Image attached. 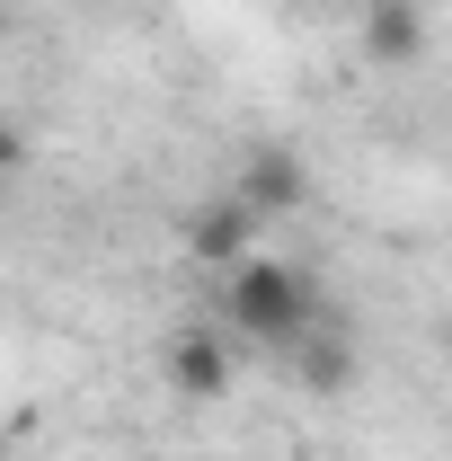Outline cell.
<instances>
[{"label":"cell","instance_id":"obj_1","mask_svg":"<svg viewBox=\"0 0 452 461\" xmlns=\"http://www.w3.org/2000/svg\"><path fill=\"white\" fill-rule=\"evenodd\" d=\"M222 311L240 338H258L267 355H293V346L311 338V320H320V302H311V276L302 267H284V258H240L222 285Z\"/></svg>","mask_w":452,"mask_h":461},{"label":"cell","instance_id":"obj_2","mask_svg":"<svg viewBox=\"0 0 452 461\" xmlns=\"http://www.w3.org/2000/svg\"><path fill=\"white\" fill-rule=\"evenodd\" d=\"M258 222H267V213H258L249 195H213V204H195V213H186V249H195L204 267H240V258H249V240H258Z\"/></svg>","mask_w":452,"mask_h":461},{"label":"cell","instance_id":"obj_3","mask_svg":"<svg viewBox=\"0 0 452 461\" xmlns=\"http://www.w3.org/2000/svg\"><path fill=\"white\" fill-rule=\"evenodd\" d=\"M240 195H249L258 213H293V204L311 195V169H302V151H284V142L249 151V160H240Z\"/></svg>","mask_w":452,"mask_h":461},{"label":"cell","instance_id":"obj_4","mask_svg":"<svg viewBox=\"0 0 452 461\" xmlns=\"http://www.w3.org/2000/svg\"><path fill=\"white\" fill-rule=\"evenodd\" d=\"M169 391L177 400H222L231 391V355L204 338V329H186V338L169 346Z\"/></svg>","mask_w":452,"mask_h":461},{"label":"cell","instance_id":"obj_5","mask_svg":"<svg viewBox=\"0 0 452 461\" xmlns=\"http://www.w3.org/2000/svg\"><path fill=\"white\" fill-rule=\"evenodd\" d=\"M284 364H293V382H302V391H320V400L355 391V346H346V338H320V329H311Z\"/></svg>","mask_w":452,"mask_h":461},{"label":"cell","instance_id":"obj_6","mask_svg":"<svg viewBox=\"0 0 452 461\" xmlns=\"http://www.w3.org/2000/svg\"><path fill=\"white\" fill-rule=\"evenodd\" d=\"M364 54L373 62H417L426 54V18H417V9H408V0H373V18H364Z\"/></svg>","mask_w":452,"mask_h":461}]
</instances>
